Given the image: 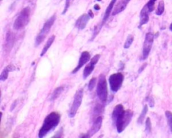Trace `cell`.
Wrapping results in <instances>:
<instances>
[{"label": "cell", "mask_w": 172, "mask_h": 138, "mask_svg": "<svg viewBox=\"0 0 172 138\" xmlns=\"http://www.w3.org/2000/svg\"><path fill=\"white\" fill-rule=\"evenodd\" d=\"M133 117V111L124 110L122 105L119 104L114 107L112 115L113 124L117 127L118 133H122L130 124Z\"/></svg>", "instance_id": "6da1fadb"}, {"label": "cell", "mask_w": 172, "mask_h": 138, "mask_svg": "<svg viewBox=\"0 0 172 138\" xmlns=\"http://www.w3.org/2000/svg\"><path fill=\"white\" fill-rule=\"evenodd\" d=\"M60 120H61V115L57 112H52L47 115L38 132V137H45L51 131L54 130L58 126Z\"/></svg>", "instance_id": "7a4b0ae2"}, {"label": "cell", "mask_w": 172, "mask_h": 138, "mask_svg": "<svg viewBox=\"0 0 172 138\" xmlns=\"http://www.w3.org/2000/svg\"><path fill=\"white\" fill-rule=\"evenodd\" d=\"M31 10L30 7H26L20 12L19 15L17 17L14 23V29L19 31L23 29L29 23L30 18H31Z\"/></svg>", "instance_id": "3957f363"}, {"label": "cell", "mask_w": 172, "mask_h": 138, "mask_svg": "<svg viewBox=\"0 0 172 138\" xmlns=\"http://www.w3.org/2000/svg\"><path fill=\"white\" fill-rule=\"evenodd\" d=\"M55 20H56V14H54L45 23L43 27L41 30L40 32L38 34V35L36 37V39H35L36 47L39 46L42 42V41L45 39V38L46 37L47 35H48L49 32L50 31L51 27H52L53 25L54 24Z\"/></svg>", "instance_id": "277c9868"}, {"label": "cell", "mask_w": 172, "mask_h": 138, "mask_svg": "<svg viewBox=\"0 0 172 138\" xmlns=\"http://www.w3.org/2000/svg\"><path fill=\"white\" fill-rule=\"evenodd\" d=\"M97 94L100 100L105 102L108 99V84L106 76L101 74L99 77L97 85Z\"/></svg>", "instance_id": "5b68a950"}, {"label": "cell", "mask_w": 172, "mask_h": 138, "mask_svg": "<svg viewBox=\"0 0 172 138\" xmlns=\"http://www.w3.org/2000/svg\"><path fill=\"white\" fill-rule=\"evenodd\" d=\"M108 81L112 91L114 92H117L122 86L124 75L120 72L112 74L109 77Z\"/></svg>", "instance_id": "8992f818"}, {"label": "cell", "mask_w": 172, "mask_h": 138, "mask_svg": "<svg viewBox=\"0 0 172 138\" xmlns=\"http://www.w3.org/2000/svg\"><path fill=\"white\" fill-rule=\"evenodd\" d=\"M83 96H84L83 89H79L77 90L74 96V100L72 103V105L69 111V117L71 118H74L75 117V115L77 114V111H78L79 108L81 105V103H82Z\"/></svg>", "instance_id": "52a82bcc"}, {"label": "cell", "mask_w": 172, "mask_h": 138, "mask_svg": "<svg viewBox=\"0 0 172 138\" xmlns=\"http://www.w3.org/2000/svg\"><path fill=\"white\" fill-rule=\"evenodd\" d=\"M154 34L151 32H148L146 34L143 47V55H142V59L143 60H145L148 58L150 50H151L152 48Z\"/></svg>", "instance_id": "ba28073f"}, {"label": "cell", "mask_w": 172, "mask_h": 138, "mask_svg": "<svg viewBox=\"0 0 172 138\" xmlns=\"http://www.w3.org/2000/svg\"><path fill=\"white\" fill-rule=\"evenodd\" d=\"M100 58V55L97 54L96 55H94L93 57L92 58L89 63L88 65V66H86V67H85L84 70V74H83V76H84V79L87 78V77L88 76H89L90 74H91L93 72L94 68H95V66L98 63Z\"/></svg>", "instance_id": "9c48e42d"}, {"label": "cell", "mask_w": 172, "mask_h": 138, "mask_svg": "<svg viewBox=\"0 0 172 138\" xmlns=\"http://www.w3.org/2000/svg\"><path fill=\"white\" fill-rule=\"evenodd\" d=\"M90 57H91V56H90V54L88 51H84V52H82V53L81 54V56L79 57L78 64H77V67H75L74 70L72 71L71 74H76V73L80 69L84 66L85 64H86L89 61Z\"/></svg>", "instance_id": "30bf717a"}, {"label": "cell", "mask_w": 172, "mask_h": 138, "mask_svg": "<svg viewBox=\"0 0 172 138\" xmlns=\"http://www.w3.org/2000/svg\"><path fill=\"white\" fill-rule=\"evenodd\" d=\"M102 121H103V119L101 116H99L98 117H97L96 120L94 121L91 129H89L87 134L83 137H91L94 134H96V133L98 132L99 130L101 129L102 125Z\"/></svg>", "instance_id": "8fae6325"}, {"label": "cell", "mask_w": 172, "mask_h": 138, "mask_svg": "<svg viewBox=\"0 0 172 138\" xmlns=\"http://www.w3.org/2000/svg\"><path fill=\"white\" fill-rule=\"evenodd\" d=\"M91 18L88 14H84L77 20L75 27L79 30H84L87 26L89 19Z\"/></svg>", "instance_id": "7c38bea8"}, {"label": "cell", "mask_w": 172, "mask_h": 138, "mask_svg": "<svg viewBox=\"0 0 172 138\" xmlns=\"http://www.w3.org/2000/svg\"><path fill=\"white\" fill-rule=\"evenodd\" d=\"M117 0H111L110 3H109L108 6L107 7L106 10L105 11V13H104V17H103V20H102V24H100V29H101V28L104 26V24L106 22V21L108 20V19L110 17V15L111 14V13L112 12V10H113V7L115 5L116 2H117Z\"/></svg>", "instance_id": "4fadbf2b"}, {"label": "cell", "mask_w": 172, "mask_h": 138, "mask_svg": "<svg viewBox=\"0 0 172 138\" xmlns=\"http://www.w3.org/2000/svg\"><path fill=\"white\" fill-rule=\"evenodd\" d=\"M149 14L150 12L147 10V8L144 6L140 13V22L139 26V28L148 22L149 20Z\"/></svg>", "instance_id": "5bb4252c"}, {"label": "cell", "mask_w": 172, "mask_h": 138, "mask_svg": "<svg viewBox=\"0 0 172 138\" xmlns=\"http://www.w3.org/2000/svg\"><path fill=\"white\" fill-rule=\"evenodd\" d=\"M128 2H129L128 0H120V1L114 7L113 11L112 12V15L116 16L117 14H119V13L124 11L126 9Z\"/></svg>", "instance_id": "9a60e30c"}, {"label": "cell", "mask_w": 172, "mask_h": 138, "mask_svg": "<svg viewBox=\"0 0 172 138\" xmlns=\"http://www.w3.org/2000/svg\"><path fill=\"white\" fill-rule=\"evenodd\" d=\"M16 70V67L14 66V65H12V64L8 65V66L7 67H6V68L2 71L1 75H0V80L2 81H6L7 79L9 73L10 71H14Z\"/></svg>", "instance_id": "2e32d148"}, {"label": "cell", "mask_w": 172, "mask_h": 138, "mask_svg": "<svg viewBox=\"0 0 172 138\" xmlns=\"http://www.w3.org/2000/svg\"><path fill=\"white\" fill-rule=\"evenodd\" d=\"M14 37L13 35V34L11 32H8L6 35V48L9 50L12 49V47L14 45Z\"/></svg>", "instance_id": "e0dca14e"}, {"label": "cell", "mask_w": 172, "mask_h": 138, "mask_svg": "<svg viewBox=\"0 0 172 138\" xmlns=\"http://www.w3.org/2000/svg\"><path fill=\"white\" fill-rule=\"evenodd\" d=\"M55 35H53V36H51L49 38V40L47 41L46 43L45 44V47H43V49L42 50V52L41 53V57H42L43 55H44L46 52H47V51L49 50V49L50 47V46L52 45V44L53 43L54 41H55Z\"/></svg>", "instance_id": "ac0fdd59"}, {"label": "cell", "mask_w": 172, "mask_h": 138, "mask_svg": "<svg viewBox=\"0 0 172 138\" xmlns=\"http://www.w3.org/2000/svg\"><path fill=\"white\" fill-rule=\"evenodd\" d=\"M64 90V87L63 86H60V87H58L56 88L54 92H53V94H51V96H50V101H55L56 99H57L60 95L62 94V92H63Z\"/></svg>", "instance_id": "d6986e66"}, {"label": "cell", "mask_w": 172, "mask_h": 138, "mask_svg": "<svg viewBox=\"0 0 172 138\" xmlns=\"http://www.w3.org/2000/svg\"><path fill=\"white\" fill-rule=\"evenodd\" d=\"M147 112H148V106L147 105H145L143 107V110H142V112L139 116V117L138 118V120H137V123L140 125H141L143 123V121L145 120V116L147 115Z\"/></svg>", "instance_id": "ffe728a7"}, {"label": "cell", "mask_w": 172, "mask_h": 138, "mask_svg": "<svg viewBox=\"0 0 172 138\" xmlns=\"http://www.w3.org/2000/svg\"><path fill=\"white\" fill-rule=\"evenodd\" d=\"M164 10H165V3L163 0H161V1L159 2L158 7L155 12V14L157 16H161L163 14V13L164 12Z\"/></svg>", "instance_id": "44dd1931"}, {"label": "cell", "mask_w": 172, "mask_h": 138, "mask_svg": "<svg viewBox=\"0 0 172 138\" xmlns=\"http://www.w3.org/2000/svg\"><path fill=\"white\" fill-rule=\"evenodd\" d=\"M165 116L167 118V121L170 129V131L172 133V112L170 111H165Z\"/></svg>", "instance_id": "7402d4cb"}, {"label": "cell", "mask_w": 172, "mask_h": 138, "mask_svg": "<svg viewBox=\"0 0 172 138\" xmlns=\"http://www.w3.org/2000/svg\"><path fill=\"white\" fill-rule=\"evenodd\" d=\"M134 41V37H133L132 34H129L128 36L126 42L124 45V49H128L132 45V43Z\"/></svg>", "instance_id": "603a6c76"}, {"label": "cell", "mask_w": 172, "mask_h": 138, "mask_svg": "<svg viewBox=\"0 0 172 138\" xmlns=\"http://www.w3.org/2000/svg\"><path fill=\"white\" fill-rule=\"evenodd\" d=\"M156 1H157V0H149V1L147 3H146V5L145 6L147 8L150 13L152 12L154 10L155 3Z\"/></svg>", "instance_id": "cb8c5ba5"}, {"label": "cell", "mask_w": 172, "mask_h": 138, "mask_svg": "<svg viewBox=\"0 0 172 138\" xmlns=\"http://www.w3.org/2000/svg\"><path fill=\"white\" fill-rule=\"evenodd\" d=\"M151 121H150V119L149 117H147V119H146V122H145V131L147 133H150V131H151Z\"/></svg>", "instance_id": "d4e9b609"}, {"label": "cell", "mask_w": 172, "mask_h": 138, "mask_svg": "<svg viewBox=\"0 0 172 138\" xmlns=\"http://www.w3.org/2000/svg\"><path fill=\"white\" fill-rule=\"evenodd\" d=\"M96 82H97V79L96 77H93L91 80H90L89 84H88V90L89 91H92L93 90V89L95 87L96 85Z\"/></svg>", "instance_id": "484cf974"}, {"label": "cell", "mask_w": 172, "mask_h": 138, "mask_svg": "<svg viewBox=\"0 0 172 138\" xmlns=\"http://www.w3.org/2000/svg\"><path fill=\"white\" fill-rule=\"evenodd\" d=\"M71 0H65V6H64V9L62 12V14H64L68 10V8L70 6V2Z\"/></svg>", "instance_id": "4316f807"}, {"label": "cell", "mask_w": 172, "mask_h": 138, "mask_svg": "<svg viewBox=\"0 0 172 138\" xmlns=\"http://www.w3.org/2000/svg\"><path fill=\"white\" fill-rule=\"evenodd\" d=\"M148 101H149V106H150V107H153V106H154V105H155L154 99H153L152 97H149V99H148Z\"/></svg>", "instance_id": "83f0119b"}, {"label": "cell", "mask_w": 172, "mask_h": 138, "mask_svg": "<svg viewBox=\"0 0 172 138\" xmlns=\"http://www.w3.org/2000/svg\"><path fill=\"white\" fill-rule=\"evenodd\" d=\"M147 66V63H144V64L143 65V66H142L141 67V68L139 69V74L144 70V69L146 67V66Z\"/></svg>", "instance_id": "f1b7e54d"}, {"label": "cell", "mask_w": 172, "mask_h": 138, "mask_svg": "<svg viewBox=\"0 0 172 138\" xmlns=\"http://www.w3.org/2000/svg\"><path fill=\"white\" fill-rule=\"evenodd\" d=\"M16 104H17V101H15L14 102L12 103V106H11V108H10V111H12L13 110H14V109H15V107L16 106Z\"/></svg>", "instance_id": "f546056e"}, {"label": "cell", "mask_w": 172, "mask_h": 138, "mask_svg": "<svg viewBox=\"0 0 172 138\" xmlns=\"http://www.w3.org/2000/svg\"><path fill=\"white\" fill-rule=\"evenodd\" d=\"M88 14H89V16H90V18H94V14H93V12L92 11V10H89V12H88Z\"/></svg>", "instance_id": "4dcf8cb0"}, {"label": "cell", "mask_w": 172, "mask_h": 138, "mask_svg": "<svg viewBox=\"0 0 172 138\" xmlns=\"http://www.w3.org/2000/svg\"><path fill=\"white\" fill-rule=\"evenodd\" d=\"M94 9H95L96 10H100V6L98 5V4H96V5H94L93 6Z\"/></svg>", "instance_id": "1f68e13d"}, {"label": "cell", "mask_w": 172, "mask_h": 138, "mask_svg": "<svg viewBox=\"0 0 172 138\" xmlns=\"http://www.w3.org/2000/svg\"><path fill=\"white\" fill-rule=\"evenodd\" d=\"M170 30L171 31H172V22H171V24L170 26Z\"/></svg>", "instance_id": "d6a6232c"}, {"label": "cell", "mask_w": 172, "mask_h": 138, "mask_svg": "<svg viewBox=\"0 0 172 138\" xmlns=\"http://www.w3.org/2000/svg\"><path fill=\"white\" fill-rule=\"evenodd\" d=\"M97 1H98V2H100V1H102V0H97Z\"/></svg>", "instance_id": "836d02e7"}, {"label": "cell", "mask_w": 172, "mask_h": 138, "mask_svg": "<svg viewBox=\"0 0 172 138\" xmlns=\"http://www.w3.org/2000/svg\"><path fill=\"white\" fill-rule=\"evenodd\" d=\"M128 2H130V1H131V0H128Z\"/></svg>", "instance_id": "e575fe53"}]
</instances>
